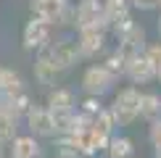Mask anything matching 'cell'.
Listing matches in <instances>:
<instances>
[{
  "instance_id": "cell-1",
  "label": "cell",
  "mask_w": 161,
  "mask_h": 158,
  "mask_svg": "<svg viewBox=\"0 0 161 158\" xmlns=\"http://www.w3.org/2000/svg\"><path fill=\"white\" fill-rule=\"evenodd\" d=\"M108 111L114 113L116 124H122V127L132 124L140 116V92L135 87H124L116 97H114V105H111Z\"/></svg>"
},
{
  "instance_id": "cell-2",
  "label": "cell",
  "mask_w": 161,
  "mask_h": 158,
  "mask_svg": "<svg viewBox=\"0 0 161 158\" xmlns=\"http://www.w3.org/2000/svg\"><path fill=\"white\" fill-rule=\"evenodd\" d=\"M74 26L77 29H106V5L103 0H82L74 8Z\"/></svg>"
},
{
  "instance_id": "cell-3",
  "label": "cell",
  "mask_w": 161,
  "mask_h": 158,
  "mask_svg": "<svg viewBox=\"0 0 161 158\" xmlns=\"http://www.w3.org/2000/svg\"><path fill=\"white\" fill-rule=\"evenodd\" d=\"M114 82H116V76H114L103 63L87 66L85 74H82V87H85V92H87V95H95V97L106 95V92L114 87Z\"/></svg>"
},
{
  "instance_id": "cell-4",
  "label": "cell",
  "mask_w": 161,
  "mask_h": 158,
  "mask_svg": "<svg viewBox=\"0 0 161 158\" xmlns=\"http://www.w3.org/2000/svg\"><path fill=\"white\" fill-rule=\"evenodd\" d=\"M32 11L45 24H66L74 16V11L69 8L66 0H32Z\"/></svg>"
},
{
  "instance_id": "cell-5",
  "label": "cell",
  "mask_w": 161,
  "mask_h": 158,
  "mask_svg": "<svg viewBox=\"0 0 161 158\" xmlns=\"http://www.w3.org/2000/svg\"><path fill=\"white\" fill-rule=\"evenodd\" d=\"M45 58L56 66L58 71H64V69H69V66H74L77 63V58H79V50H77V42H71V40H61V42H48L42 50Z\"/></svg>"
},
{
  "instance_id": "cell-6",
  "label": "cell",
  "mask_w": 161,
  "mask_h": 158,
  "mask_svg": "<svg viewBox=\"0 0 161 158\" xmlns=\"http://www.w3.org/2000/svg\"><path fill=\"white\" fill-rule=\"evenodd\" d=\"M26 121H29V129L40 137H53L58 132L56 127V116L48 111V105H29L26 108Z\"/></svg>"
},
{
  "instance_id": "cell-7",
  "label": "cell",
  "mask_w": 161,
  "mask_h": 158,
  "mask_svg": "<svg viewBox=\"0 0 161 158\" xmlns=\"http://www.w3.org/2000/svg\"><path fill=\"white\" fill-rule=\"evenodd\" d=\"M24 48L26 50H42L45 45L50 42V24H45L42 18H32L29 24L24 26Z\"/></svg>"
},
{
  "instance_id": "cell-8",
  "label": "cell",
  "mask_w": 161,
  "mask_h": 158,
  "mask_svg": "<svg viewBox=\"0 0 161 158\" xmlns=\"http://www.w3.org/2000/svg\"><path fill=\"white\" fill-rule=\"evenodd\" d=\"M106 45V29H79L77 50L79 58H95Z\"/></svg>"
},
{
  "instance_id": "cell-9",
  "label": "cell",
  "mask_w": 161,
  "mask_h": 158,
  "mask_svg": "<svg viewBox=\"0 0 161 158\" xmlns=\"http://www.w3.org/2000/svg\"><path fill=\"white\" fill-rule=\"evenodd\" d=\"M124 74L130 76L135 84H148L151 79H156V71H153L151 61L145 58V53H137V55H132L130 61H127Z\"/></svg>"
},
{
  "instance_id": "cell-10",
  "label": "cell",
  "mask_w": 161,
  "mask_h": 158,
  "mask_svg": "<svg viewBox=\"0 0 161 158\" xmlns=\"http://www.w3.org/2000/svg\"><path fill=\"white\" fill-rule=\"evenodd\" d=\"M24 95V82L16 71L11 69H0V108L8 105L13 97Z\"/></svg>"
},
{
  "instance_id": "cell-11",
  "label": "cell",
  "mask_w": 161,
  "mask_h": 158,
  "mask_svg": "<svg viewBox=\"0 0 161 158\" xmlns=\"http://www.w3.org/2000/svg\"><path fill=\"white\" fill-rule=\"evenodd\" d=\"M8 158H42V148L35 137L24 134V137H13L11 148H8Z\"/></svg>"
},
{
  "instance_id": "cell-12",
  "label": "cell",
  "mask_w": 161,
  "mask_h": 158,
  "mask_svg": "<svg viewBox=\"0 0 161 158\" xmlns=\"http://www.w3.org/2000/svg\"><path fill=\"white\" fill-rule=\"evenodd\" d=\"M58 74H61V71H58L56 66H53L48 58H45L42 53H40V55H37V61H35V79H37L40 84H56Z\"/></svg>"
},
{
  "instance_id": "cell-13",
  "label": "cell",
  "mask_w": 161,
  "mask_h": 158,
  "mask_svg": "<svg viewBox=\"0 0 161 158\" xmlns=\"http://www.w3.org/2000/svg\"><path fill=\"white\" fill-rule=\"evenodd\" d=\"M16 132H19V116L0 108V145H8L16 137Z\"/></svg>"
},
{
  "instance_id": "cell-14",
  "label": "cell",
  "mask_w": 161,
  "mask_h": 158,
  "mask_svg": "<svg viewBox=\"0 0 161 158\" xmlns=\"http://www.w3.org/2000/svg\"><path fill=\"white\" fill-rule=\"evenodd\" d=\"M108 158H132L135 155V145H132L130 137H108Z\"/></svg>"
},
{
  "instance_id": "cell-15",
  "label": "cell",
  "mask_w": 161,
  "mask_h": 158,
  "mask_svg": "<svg viewBox=\"0 0 161 158\" xmlns=\"http://www.w3.org/2000/svg\"><path fill=\"white\" fill-rule=\"evenodd\" d=\"M140 116L145 121H153V118H161V97L153 95V92H145L140 95Z\"/></svg>"
},
{
  "instance_id": "cell-16",
  "label": "cell",
  "mask_w": 161,
  "mask_h": 158,
  "mask_svg": "<svg viewBox=\"0 0 161 158\" xmlns=\"http://www.w3.org/2000/svg\"><path fill=\"white\" fill-rule=\"evenodd\" d=\"M143 53H145V58L151 61L153 71H156V76L161 79V42H156V45H148V48H145Z\"/></svg>"
},
{
  "instance_id": "cell-17",
  "label": "cell",
  "mask_w": 161,
  "mask_h": 158,
  "mask_svg": "<svg viewBox=\"0 0 161 158\" xmlns=\"http://www.w3.org/2000/svg\"><path fill=\"white\" fill-rule=\"evenodd\" d=\"M103 66L111 71L114 76H122V74H124V69H127V61H124L122 55H119V53H111V55H108V61H106Z\"/></svg>"
},
{
  "instance_id": "cell-18",
  "label": "cell",
  "mask_w": 161,
  "mask_h": 158,
  "mask_svg": "<svg viewBox=\"0 0 161 158\" xmlns=\"http://www.w3.org/2000/svg\"><path fill=\"white\" fill-rule=\"evenodd\" d=\"M100 111H103V108H100V103L95 100V95H92L90 100H85V103H82V113H85V116H90V118H92V116H98Z\"/></svg>"
},
{
  "instance_id": "cell-19",
  "label": "cell",
  "mask_w": 161,
  "mask_h": 158,
  "mask_svg": "<svg viewBox=\"0 0 161 158\" xmlns=\"http://www.w3.org/2000/svg\"><path fill=\"white\" fill-rule=\"evenodd\" d=\"M151 142L156 145V148L161 145V118H153L151 121Z\"/></svg>"
},
{
  "instance_id": "cell-20",
  "label": "cell",
  "mask_w": 161,
  "mask_h": 158,
  "mask_svg": "<svg viewBox=\"0 0 161 158\" xmlns=\"http://www.w3.org/2000/svg\"><path fill=\"white\" fill-rule=\"evenodd\" d=\"M132 5L140 11H151V8H156L158 5V0H132Z\"/></svg>"
},
{
  "instance_id": "cell-21",
  "label": "cell",
  "mask_w": 161,
  "mask_h": 158,
  "mask_svg": "<svg viewBox=\"0 0 161 158\" xmlns=\"http://www.w3.org/2000/svg\"><path fill=\"white\" fill-rule=\"evenodd\" d=\"M58 158H74V155H71V153H61V155H58Z\"/></svg>"
},
{
  "instance_id": "cell-22",
  "label": "cell",
  "mask_w": 161,
  "mask_h": 158,
  "mask_svg": "<svg viewBox=\"0 0 161 158\" xmlns=\"http://www.w3.org/2000/svg\"><path fill=\"white\" fill-rule=\"evenodd\" d=\"M156 158H161V145H158V148H156Z\"/></svg>"
},
{
  "instance_id": "cell-23",
  "label": "cell",
  "mask_w": 161,
  "mask_h": 158,
  "mask_svg": "<svg viewBox=\"0 0 161 158\" xmlns=\"http://www.w3.org/2000/svg\"><path fill=\"white\" fill-rule=\"evenodd\" d=\"M158 34H161V18H158Z\"/></svg>"
},
{
  "instance_id": "cell-24",
  "label": "cell",
  "mask_w": 161,
  "mask_h": 158,
  "mask_svg": "<svg viewBox=\"0 0 161 158\" xmlns=\"http://www.w3.org/2000/svg\"><path fill=\"white\" fill-rule=\"evenodd\" d=\"M158 5H161V0H158Z\"/></svg>"
},
{
  "instance_id": "cell-25",
  "label": "cell",
  "mask_w": 161,
  "mask_h": 158,
  "mask_svg": "<svg viewBox=\"0 0 161 158\" xmlns=\"http://www.w3.org/2000/svg\"><path fill=\"white\" fill-rule=\"evenodd\" d=\"M0 69H3V66H0Z\"/></svg>"
}]
</instances>
